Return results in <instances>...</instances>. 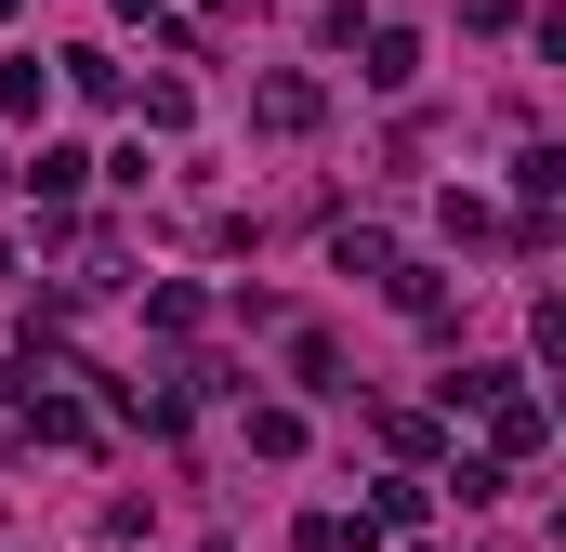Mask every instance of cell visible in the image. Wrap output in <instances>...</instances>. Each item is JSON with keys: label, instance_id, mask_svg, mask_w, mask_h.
<instances>
[{"label": "cell", "instance_id": "obj_1", "mask_svg": "<svg viewBox=\"0 0 566 552\" xmlns=\"http://www.w3.org/2000/svg\"><path fill=\"white\" fill-rule=\"evenodd\" d=\"M474 408H488V460H501V474L554 434V421H541V395H514V369H488V382H474Z\"/></svg>", "mask_w": 566, "mask_h": 552}, {"label": "cell", "instance_id": "obj_2", "mask_svg": "<svg viewBox=\"0 0 566 552\" xmlns=\"http://www.w3.org/2000/svg\"><path fill=\"white\" fill-rule=\"evenodd\" d=\"M251 119H264V132H316V119H329V93H316L303 66H277V79H251Z\"/></svg>", "mask_w": 566, "mask_h": 552}, {"label": "cell", "instance_id": "obj_3", "mask_svg": "<svg viewBox=\"0 0 566 552\" xmlns=\"http://www.w3.org/2000/svg\"><path fill=\"white\" fill-rule=\"evenodd\" d=\"M356 79H369V93H409V79H422V40H409V26H369V66H356Z\"/></svg>", "mask_w": 566, "mask_h": 552}, {"label": "cell", "instance_id": "obj_4", "mask_svg": "<svg viewBox=\"0 0 566 552\" xmlns=\"http://www.w3.org/2000/svg\"><path fill=\"white\" fill-rule=\"evenodd\" d=\"M290 382H303V395H343V342H329V329H290Z\"/></svg>", "mask_w": 566, "mask_h": 552}, {"label": "cell", "instance_id": "obj_5", "mask_svg": "<svg viewBox=\"0 0 566 552\" xmlns=\"http://www.w3.org/2000/svg\"><path fill=\"white\" fill-rule=\"evenodd\" d=\"M329 251H343V276H396V237H382V224H343Z\"/></svg>", "mask_w": 566, "mask_h": 552}, {"label": "cell", "instance_id": "obj_6", "mask_svg": "<svg viewBox=\"0 0 566 552\" xmlns=\"http://www.w3.org/2000/svg\"><path fill=\"white\" fill-rule=\"evenodd\" d=\"M290 552H369V527H356V513H303V527H290Z\"/></svg>", "mask_w": 566, "mask_h": 552}, {"label": "cell", "instance_id": "obj_7", "mask_svg": "<svg viewBox=\"0 0 566 552\" xmlns=\"http://www.w3.org/2000/svg\"><path fill=\"white\" fill-rule=\"evenodd\" d=\"M0 106H13V119H40V106H53V79H40V53H13V66H0Z\"/></svg>", "mask_w": 566, "mask_h": 552}, {"label": "cell", "instance_id": "obj_8", "mask_svg": "<svg viewBox=\"0 0 566 552\" xmlns=\"http://www.w3.org/2000/svg\"><path fill=\"white\" fill-rule=\"evenodd\" d=\"M369 513H382V527H422V513H434V487H422V474H382V500H369Z\"/></svg>", "mask_w": 566, "mask_h": 552}, {"label": "cell", "instance_id": "obj_9", "mask_svg": "<svg viewBox=\"0 0 566 552\" xmlns=\"http://www.w3.org/2000/svg\"><path fill=\"white\" fill-rule=\"evenodd\" d=\"M0 276H13V251H0Z\"/></svg>", "mask_w": 566, "mask_h": 552}, {"label": "cell", "instance_id": "obj_10", "mask_svg": "<svg viewBox=\"0 0 566 552\" xmlns=\"http://www.w3.org/2000/svg\"><path fill=\"white\" fill-rule=\"evenodd\" d=\"M211 552H238V540H211Z\"/></svg>", "mask_w": 566, "mask_h": 552}]
</instances>
